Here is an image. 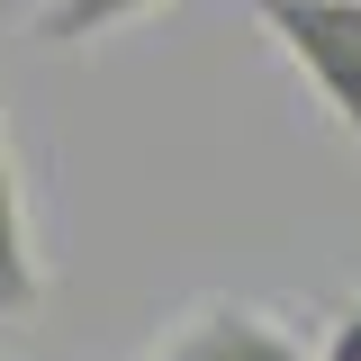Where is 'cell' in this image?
<instances>
[{
	"label": "cell",
	"instance_id": "1",
	"mask_svg": "<svg viewBox=\"0 0 361 361\" xmlns=\"http://www.w3.org/2000/svg\"><path fill=\"white\" fill-rule=\"evenodd\" d=\"M253 18L307 73V90L325 99V118L361 154V0H253Z\"/></svg>",
	"mask_w": 361,
	"mask_h": 361
},
{
	"label": "cell",
	"instance_id": "2",
	"mask_svg": "<svg viewBox=\"0 0 361 361\" xmlns=\"http://www.w3.org/2000/svg\"><path fill=\"white\" fill-rule=\"evenodd\" d=\"M145 361H325V353H307L280 316L244 307V298H199Z\"/></svg>",
	"mask_w": 361,
	"mask_h": 361
},
{
	"label": "cell",
	"instance_id": "3",
	"mask_svg": "<svg viewBox=\"0 0 361 361\" xmlns=\"http://www.w3.org/2000/svg\"><path fill=\"white\" fill-rule=\"evenodd\" d=\"M45 307V262H37V226H27V180L9 154V118H0V325Z\"/></svg>",
	"mask_w": 361,
	"mask_h": 361
},
{
	"label": "cell",
	"instance_id": "4",
	"mask_svg": "<svg viewBox=\"0 0 361 361\" xmlns=\"http://www.w3.org/2000/svg\"><path fill=\"white\" fill-rule=\"evenodd\" d=\"M154 9H172V0H54L37 37L45 45H99L118 27H135V18H154Z\"/></svg>",
	"mask_w": 361,
	"mask_h": 361
},
{
	"label": "cell",
	"instance_id": "5",
	"mask_svg": "<svg viewBox=\"0 0 361 361\" xmlns=\"http://www.w3.org/2000/svg\"><path fill=\"white\" fill-rule=\"evenodd\" d=\"M0 9H9V0H0Z\"/></svg>",
	"mask_w": 361,
	"mask_h": 361
}]
</instances>
